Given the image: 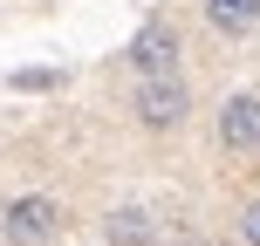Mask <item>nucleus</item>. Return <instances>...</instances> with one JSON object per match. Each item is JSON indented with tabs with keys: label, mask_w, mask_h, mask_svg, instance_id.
Instances as JSON below:
<instances>
[{
	"label": "nucleus",
	"mask_w": 260,
	"mask_h": 246,
	"mask_svg": "<svg viewBox=\"0 0 260 246\" xmlns=\"http://www.w3.org/2000/svg\"><path fill=\"white\" fill-rule=\"evenodd\" d=\"M192 110H199V96H192V82H185V68L130 82V123H137L144 137H178V130L192 123Z\"/></svg>",
	"instance_id": "obj_1"
},
{
	"label": "nucleus",
	"mask_w": 260,
	"mask_h": 246,
	"mask_svg": "<svg viewBox=\"0 0 260 246\" xmlns=\"http://www.w3.org/2000/svg\"><path fill=\"white\" fill-rule=\"evenodd\" d=\"M69 233V205L55 192H14L0 198V246H55Z\"/></svg>",
	"instance_id": "obj_2"
},
{
	"label": "nucleus",
	"mask_w": 260,
	"mask_h": 246,
	"mask_svg": "<svg viewBox=\"0 0 260 246\" xmlns=\"http://www.w3.org/2000/svg\"><path fill=\"white\" fill-rule=\"evenodd\" d=\"M212 144H219V157L260 164V89L219 96V110H212Z\"/></svg>",
	"instance_id": "obj_3"
},
{
	"label": "nucleus",
	"mask_w": 260,
	"mask_h": 246,
	"mask_svg": "<svg viewBox=\"0 0 260 246\" xmlns=\"http://www.w3.org/2000/svg\"><path fill=\"white\" fill-rule=\"evenodd\" d=\"M178 55H185V41H178V27L157 14V21H144L137 34H130V48H123V62H130V76H165V68H178Z\"/></svg>",
	"instance_id": "obj_4"
},
{
	"label": "nucleus",
	"mask_w": 260,
	"mask_h": 246,
	"mask_svg": "<svg viewBox=\"0 0 260 246\" xmlns=\"http://www.w3.org/2000/svg\"><path fill=\"white\" fill-rule=\"evenodd\" d=\"M157 239H165V219L144 198H123L103 212V246H157Z\"/></svg>",
	"instance_id": "obj_5"
},
{
	"label": "nucleus",
	"mask_w": 260,
	"mask_h": 246,
	"mask_svg": "<svg viewBox=\"0 0 260 246\" xmlns=\"http://www.w3.org/2000/svg\"><path fill=\"white\" fill-rule=\"evenodd\" d=\"M199 14H206V27L219 41H247L260 27V0H199Z\"/></svg>",
	"instance_id": "obj_6"
},
{
	"label": "nucleus",
	"mask_w": 260,
	"mask_h": 246,
	"mask_svg": "<svg viewBox=\"0 0 260 246\" xmlns=\"http://www.w3.org/2000/svg\"><path fill=\"white\" fill-rule=\"evenodd\" d=\"M233 239H240V246H260V192L240 198V212H233Z\"/></svg>",
	"instance_id": "obj_7"
}]
</instances>
